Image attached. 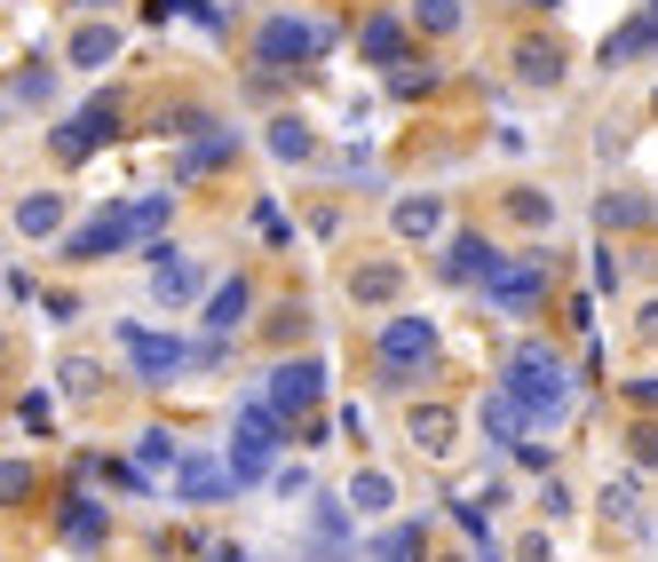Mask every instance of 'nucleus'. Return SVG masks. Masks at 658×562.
<instances>
[{
    "label": "nucleus",
    "mask_w": 658,
    "mask_h": 562,
    "mask_svg": "<svg viewBox=\"0 0 658 562\" xmlns=\"http://www.w3.org/2000/svg\"><path fill=\"white\" fill-rule=\"evenodd\" d=\"M508 396H516V412H532V428L564 420V412H572V373H564V356H555V349H516Z\"/></svg>",
    "instance_id": "1"
},
{
    "label": "nucleus",
    "mask_w": 658,
    "mask_h": 562,
    "mask_svg": "<svg viewBox=\"0 0 658 562\" xmlns=\"http://www.w3.org/2000/svg\"><path fill=\"white\" fill-rule=\"evenodd\" d=\"M278 444H286V420L270 405H246L239 412V436H230V476L262 483V476H270V459H278Z\"/></svg>",
    "instance_id": "2"
},
{
    "label": "nucleus",
    "mask_w": 658,
    "mask_h": 562,
    "mask_svg": "<svg viewBox=\"0 0 658 562\" xmlns=\"http://www.w3.org/2000/svg\"><path fill=\"white\" fill-rule=\"evenodd\" d=\"M254 48H262V63L293 72V63H310V56H325V48H334V24H310V16H270Z\"/></svg>",
    "instance_id": "3"
},
{
    "label": "nucleus",
    "mask_w": 658,
    "mask_h": 562,
    "mask_svg": "<svg viewBox=\"0 0 658 562\" xmlns=\"http://www.w3.org/2000/svg\"><path fill=\"white\" fill-rule=\"evenodd\" d=\"M119 349H127V365H136L143 380H175L183 365H199V349H183L168 333H143V325H119Z\"/></svg>",
    "instance_id": "4"
},
{
    "label": "nucleus",
    "mask_w": 658,
    "mask_h": 562,
    "mask_svg": "<svg viewBox=\"0 0 658 562\" xmlns=\"http://www.w3.org/2000/svg\"><path fill=\"white\" fill-rule=\"evenodd\" d=\"M112 136H119V104H112V95H95L88 112H72V119L56 127V159H88V151H104Z\"/></svg>",
    "instance_id": "5"
},
{
    "label": "nucleus",
    "mask_w": 658,
    "mask_h": 562,
    "mask_svg": "<svg viewBox=\"0 0 658 562\" xmlns=\"http://www.w3.org/2000/svg\"><path fill=\"white\" fill-rule=\"evenodd\" d=\"M381 365H389V373H397V365H405V373H429V365H437L429 317H389V325H381Z\"/></svg>",
    "instance_id": "6"
},
{
    "label": "nucleus",
    "mask_w": 658,
    "mask_h": 562,
    "mask_svg": "<svg viewBox=\"0 0 658 562\" xmlns=\"http://www.w3.org/2000/svg\"><path fill=\"white\" fill-rule=\"evenodd\" d=\"M318 388H325V365H318V356H302V365H278V373H270V412L293 420L302 405H318Z\"/></svg>",
    "instance_id": "7"
},
{
    "label": "nucleus",
    "mask_w": 658,
    "mask_h": 562,
    "mask_svg": "<svg viewBox=\"0 0 658 562\" xmlns=\"http://www.w3.org/2000/svg\"><path fill=\"white\" fill-rule=\"evenodd\" d=\"M127 238H136V230H127V207H112V214H95L88 230H72L64 254H72V261H104V254H119Z\"/></svg>",
    "instance_id": "8"
},
{
    "label": "nucleus",
    "mask_w": 658,
    "mask_h": 562,
    "mask_svg": "<svg viewBox=\"0 0 658 562\" xmlns=\"http://www.w3.org/2000/svg\"><path fill=\"white\" fill-rule=\"evenodd\" d=\"M492 293H500L508 309H532L540 293H547V270H540V254H523V261H500V270H492Z\"/></svg>",
    "instance_id": "9"
},
{
    "label": "nucleus",
    "mask_w": 658,
    "mask_h": 562,
    "mask_svg": "<svg viewBox=\"0 0 658 562\" xmlns=\"http://www.w3.org/2000/svg\"><path fill=\"white\" fill-rule=\"evenodd\" d=\"M246 309H254V285H246V278H222V285L207 293V341L239 333V325H246Z\"/></svg>",
    "instance_id": "10"
},
{
    "label": "nucleus",
    "mask_w": 658,
    "mask_h": 562,
    "mask_svg": "<svg viewBox=\"0 0 658 562\" xmlns=\"http://www.w3.org/2000/svg\"><path fill=\"white\" fill-rule=\"evenodd\" d=\"M492 270H500V254H492V246L476 238V230L445 246V278H452V285H492Z\"/></svg>",
    "instance_id": "11"
},
{
    "label": "nucleus",
    "mask_w": 658,
    "mask_h": 562,
    "mask_svg": "<svg viewBox=\"0 0 658 562\" xmlns=\"http://www.w3.org/2000/svg\"><path fill=\"white\" fill-rule=\"evenodd\" d=\"M151 270H159V302H191L199 293V261L175 246H151Z\"/></svg>",
    "instance_id": "12"
},
{
    "label": "nucleus",
    "mask_w": 658,
    "mask_h": 562,
    "mask_svg": "<svg viewBox=\"0 0 658 562\" xmlns=\"http://www.w3.org/2000/svg\"><path fill=\"white\" fill-rule=\"evenodd\" d=\"M230 483H239V476H230L222 459H175V491H183V500H222Z\"/></svg>",
    "instance_id": "13"
},
{
    "label": "nucleus",
    "mask_w": 658,
    "mask_h": 562,
    "mask_svg": "<svg viewBox=\"0 0 658 562\" xmlns=\"http://www.w3.org/2000/svg\"><path fill=\"white\" fill-rule=\"evenodd\" d=\"M484 428H492V436H500L508 452H523V444H532V436H523V412H516V396H484Z\"/></svg>",
    "instance_id": "14"
},
{
    "label": "nucleus",
    "mask_w": 658,
    "mask_h": 562,
    "mask_svg": "<svg viewBox=\"0 0 658 562\" xmlns=\"http://www.w3.org/2000/svg\"><path fill=\"white\" fill-rule=\"evenodd\" d=\"M16 230H24V238H56V230H64V198H24Z\"/></svg>",
    "instance_id": "15"
},
{
    "label": "nucleus",
    "mask_w": 658,
    "mask_h": 562,
    "mask_svg": "<svg viewBox=\"0 0 658 562\" xmlns=\"http://www.w3.org/2000/svg\"><path fill=\"white\" fill-rule=\"evenodd\" d=\"M64 539L95 547V539H104V507H95V500H64Z\"/></svg>",
    "instance_id": "16"
},
{
    "label": "nucleus",
    "mask_w": 658,
    "mask_h": 562,
    "mask_svg": "<svg viewBox=\"0 0 658 562\" xmlns=\"http://www.w3.org/2000/svg\"><path fill=\"white\" fill-rule=\"evenodd\" d=\"M119 56V32H104V24H80L72 32V63H80V72H88V63H112Z\"/></svg>",
    "instance_id": "17"
},
{
    "label": "nucleus",
    "mask_w": 658,
    "mask_h": 562,
    "mask_svg": "<svg viewBox=\"0 0 658 562\" xmlns=\"http://www.w3.org/2000/svg\"><path fill=\"white\" fill-rule=\"evenodd\" d=\"M270 151L286 159V167H302V159H318V143H310V127H302V119H278V127H270Z\"/></svg>",
    "instance_id": "18"
},
{
    "label": "nucleus",
    "mask_w": 658,
    "mask_h": 562,
    "mask_svg": "<svg viewBox=\"0 0 658 562\" xmlns=\"http://www.w3.org/2000/svg\"><path fill=\"white\" fill-rule=\"evenodd\" d=\"M175 459H183V452H175V436H168V428H151V436H136V468H143V476L175 468Z\"/></svg>",
    "instance_id": "19"
},
{
    "label": "nucleus",
    "mask_w": 658,
    "mask_h": 562,
    "mask_svg": "<svg viewBox=\"0 0 658 562\" xmlns=\"http://www.w3.org/2000/svg\"><path fill=\"white\" fill-rule=\"evenodd\" d=\"M437 222H445L437 198H413V207H397V230H405V238H437Z\"/></svg>",
    "instance_id": "20"
},
{
    "label": "nucleus",
    "mask_w": 658,
    "mask_h": 562,
    "mask_svg": "<svg viewBox=\"0 0 658 562\" xmlns=\"http://www.w3.org/2000/svg\"><path fill=\"white\" fill-rule=\"evenodd\" d=\"M397 48H405L397 16H373V24H366V56H373V63H397Z\"/></svg>",
    "instance_id": "21"
},
{
    "label": "nucleus",
    "mask_w": 658,
    "mask_h": 562,
    "mask_svg": "<svg viewBox=\"0 0 658 562\" xmlns=\"http://www.w3.org/2000/svg\"><path fill=\"white\" fill-rule=\"evenodd\" d=\"M650 40H658V9H650L643 24H627V32H619V40L603 48V63H627V56H635V48H650Z\"/></svg>",
    "instance_id": "22"
},
{
    "label": "nucleus",
    "mask_w": 658,
    "mask_h": 562,
    "mask_svg": "<svg viewBox=\"0 0 658 562\" xmlns=\"http://www.w3.org/2000/svg\"><path fill=\"white\" fill-rule=\"evenodd\" d=\"M413 444L420 452H445L452 444V412H413Z\"/></svg>",
    "instance_id": "23"
},
{
    "label": "nucleus",
    "mask_w": 658,
    "mask_h": 562,
    "mask_svg": "<svg viewBox=\"0 0 658 562\" xmlns=\"http://www.w3.org/2000/svg\"><path fill=\"white\" fill-rule=\"evenodd\" d=\"M168 214H175V198H136V207H127V230H136V238H151Z\"/></svg>",
    "instance_id": "24"
},
{
    "label": "nucleus",
    "mask_w": 658,
    "mask_h": 562,
    "mask_svg": "<svg viewBox=\"0 0 658 562\" xmlns=\"http://www.w3.org/2000/svg\"><path fill=\"white\" fill-rule=\"evenodd\" d=\"M389 500H397V491H389V476H357V483H349V507H366V515H381Z\"/></svg>",
    "instance_id": "25"
},
{
    "label": "nucleus",
    "mask_w": 658,
    "mask_h": 562,
    "mask_svg": "<svg viewBox=\"0 0 658 562\" xmlns=\"http://www.w3.org/2000/svg\"><path fill=\"white\" fill-rule=\"evenodd\" d=\"M16 500H32V468L24 459H0V507H16Z\"/></svg>",
    "instance_id": "26"
},
{
    "label": "nucleus",
    "mask_w": 658,
    "mask_h": 562,
    "mask_svg": "<svg viewBox=\"0 0 658 562\" xmlns=\"http://www.w3.org/2000/svg\"><path fill=\"white\" fill-rule=\"evenodd\" d=\"M516 72L532 80V87H555V48H523V56H516Z\"/></svg>",
    "instance_id": "27"
},
{
    "label": "nucleus",
    "mask_w": 658,
    "mask_h": 562,
    "mask_svg": "<svg viewBox=\"0 0 658 562\" xmlns=\"http://www.w3.org/2000/svg\"><path fill=\"white\" fill-rule=\"evenodd\" d=\"M420 554H429V547H420V531H413V523H405V531H389V539H381V562H420Z\"/></svg>",
    "instance_id": "28"
},
{
    "label": "nucleus",
    "mask_w": 658,
    "mask_h": 562,
    "mask_svg": "<svg viewBox=\"0 0 658 562\" xmlns=\"http://www.w3.org/2000/svg\"><path fill=\"white\" fill-rule=\"evenodd\" d=\"M429 63H389V87H397V95H429Z\"/></svg>",
    "instance_id": "29"
},
{
    "label": "nucleus",
    "mask_w": 658,
    "mask_h": 562,
    "mask_svg": "<svg viewBox=\"0 0 658 562\" xmlns=\"http://www.w3.org/2000/svg\"><path fill=\"white\" fill-rule=\"evenodd\" d=\"M56 380H64V388H72V396H88V388H95V380H104V373H95V365H88V356H64V365H56Z\"/></svg>",
    "instance_id": "30"
},
{
    "label": "nucleus",
    "mask_w": 658,
    "mask_h": 562,
    "mask_svg": "<svg viewBox=\"0 0 658 562\" xmlns=\"http://www.w3.org/2000/svg\"><path fill=\"white\" fill-rule=\"evenodd\" d=\"M397 293V270H357V302H389Z\"/></svg>",
    "instance_id": "31"
},
{
    "label": "nucleus",
    "mask_w": 658,
    "mask_h": 562,
    "mask_svg": "<svg viewBox=\"0 0 658 562\" xmlns=\"http://www.w3.org/2000/svg\"><path fill=\"white\" fill-rule=\"evenodd\" d=\"M420 24H429V32H452V24H460V0H420Z\"/></svg>",
    "instance_id": "32"
},
{
    "label": "nucleus",
    "mask_w": 658,
    "mask_h": 562,
    "mask_svg": "<svg viewBox=\"0 0 658 562\" xmlns=\"http://www.w3.org/2000/svg\"><path fill=\"white\" fill-rule=\"evenodd\" d=\"M508 207H516L523 222H547V198H540V190H516V198H508Z\"/></svg>",
    "instance_id": "33"
},
{
    "label": "nucleus",
    "mask_w": 658,
    "mask_h": 562,
    "mask_svg": "<svg viewBox=\"0 0 658 562\" xmlns=\"http://www.w3.org/2000/svg\"><path fill=\"white\" fill-rule=\"evenodd\" d=\"M48 87H56L48 72H24V80H16V95H24V104H48Z\"/></svg>",
    "instance_id": "34"
},
{
    "label": "nucleus",
    "mask_w": 658,
    "mask_h": 562,
    "mask_svg": "<svg viewBox=\"0 0 658 562\" xmlns=\"http://www.w3.org/2000/svg\"><path fill=\"white\" fill-rule=\"evenodd\" d=\"M643 325H650V333H658V302H650V309H643Z\"/></svg>",
    "instance_id": "35"
},
{
    "label": "nucleus",
    "mask_w": 658,
    "mask_h": 562,
    "mask_svg": "<svg viewBox=\"0 0 658 562\" xmlns=\"http://www.w3.org/2000/svg\"><path fill=\"white\" fill-rule=\"evenodd\" d=\"M80 9H104V0H80Z\"/></svg>",
    "instance_id": "36"
}]
</instances>
